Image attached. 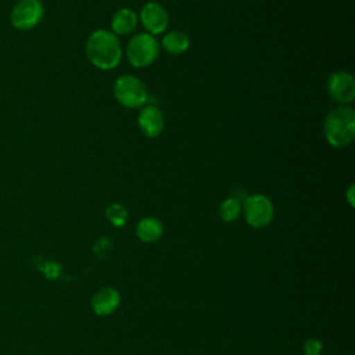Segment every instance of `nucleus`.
I'll return each instance as SVG.
<instances>
[{"mask_svg":"<svg viewBox=\"0 0 355 355\" xmlns=\"http://www.w3.org/2000/svg\"><path fill=\"white\" fill-rule=\"evenodd\" d=\"M107 216L108 219L116 225V226H121L125 223L126 220V216H128V212L125 209V207H122L121 204H112L107 208Z\"/></svg>","mask_w":355,"mask_h":355,"instance_id":"obj_15","label":"nucleus"},{"mask_svg":"<svg viewBox=\"0 0 355 355\" xmlns=\"http://www.w3.org/2000/svg\"><path fill=\"white\" fill-rule=\"evenodd\" d=\"M323 133L327 143L333 147H345L355 137V111L348 105L331 110L323 123Z\"/></svg>","mask_w":355,"mask_h":355,"instance_id":"obj_2","label":"nucleus"},{"mask_svg":"<svg viewBox=\"0 0 355 355\" xmlns=\"http://www.w3.org/2000/svg\"><path fill=\"white\" fill-rule=\"evenodd\" d=\"M139 22V17L136 15V12L130 8H121L118 10L112 19H111V29L112 33L116 35H128L132 33Z\"/></svg>","mask_w":355,"mask_h":355,"instance_id":"obj_11","label":"nucleus"},{"mask_svg":"<svg viewBox=\"0 0 355 355\" xmlns=\"http://www.w3.org/2000/svg\"><path fill=\"white\" fill-rule=\"evenodd\" d=\"M304 352H305V355H320L322 343L316 338H308L304 343Z\"/></svg>","mask_w":355,"mask_h":355,"instance_id":"obj_16","label":"nucleus"},{"mask_svg":"<svg viewBox=\"0 0 355 355\" xmlns=\"http://www.w3.org/2000/svg\"><path fill=\"white\" fill-rule=\"evenodd\" d=\"M162 233H164V226L161 220L153 216L140 219L136 226V234L144 243H154L159 240Z\"/></svg>","mask_w":355,"mask_h":355,"instance_id":"obj_12","label":"nucleus"},{"mask_svg":"<svg viewBox=\"0 0 355 355\" xmlns=\"http://www.w3.org/2000/svg\"><path fill=\"white\" fill-rule=\"evenodd\" d=\"M44 15V7L40 0H19L11 10V24L19 31L35 28Z\"/></svg>","mask_w":355,"mask_h":355,"instance_id":"obj_6","label":"nucleus"},{"mask_svg":"<svg viewBox=\"0 0 355 355\" xmlns=\"http://www.w3.org/2000/svg\"><path fill=\"white\" fill-rule=\"evenodd\" d=\"M243 207L247 223L255 229L266 227L273 219V204L263 194H252L245 197Z\"/></svg>","mask_w":355,"mask_h":355,"instance_id":"obj_5","label":"nucleus"},{"mask_svg":"<svg viewBox=\"0 0 355 355\" xmlns=\"http://www.w3.org/2000/svg\"><path fill=\"white\" fill-rule=\"evenodd\" d=\"M115 98L128 108H139L146 105L148 92L141 79L133 75H122L114 83Z\"/></svg>","mask_w":355,"mask_h":355,"instance_id":"obj_4","label":"nucleus"},{"mask_svg":"<svg viewBox=\"0 0 355 355\" xmlns=\"http://www.w3.org/2000/svg\"><path fill=\"white\" fill-rule=\"evenodd\" d=\"M137 123L144 136L157 137L158 135H161L165 121L161 110L157 105L148 104L143 105L137 118Z\"/></svg>","mask_w":355,"mask_h":355,"instance_id":"obj_9","label":"nucleus"},{"mask_svg":"<svg viewBox=\"0 0 355 355\" xmlns=\"http://www.w3.org/2000/svg\"><path fill=\"white\" fill-rule=\"evenodd\" d=\"M86 55L98 69L108 71L118 67L122 49L116 35L105 29L94 31L86 42Z\"/></svg>","mask_w":355,"mask_h":355,"instance_id":"obj_1","label":"nucleus"},{"mask_svg":"<svg viewBox=\"0 0 355 355\" xmlns=\"http://www.w3.org/2000/svg\"><path fill=\"white\" fill-rule=\"evenodd\" d=\"M329 96L338 104H351L355 100V79L349 72L337 71L327 80Z\"/></svg>","mask_w":355,"mask_h":355,"instance_id":"obj_7","label":"nucleus"},{"mask_svg":"<svg viewBox=\"0 0 355 355\" xmlns=\"http://www.w3.org/2000/svg\"><path fill=\"white\" fill-rule=\"evenodd\" d=\"M140 21L150 35L162 33L169 25V15L166 10L157 1H148L140 11Z\"/></svg>","mask_w":355,"mask_h":355,"instance_id":"obj_8","label":"nucleus"},{"mask_svg":"<svg viewBox=\"0 0 355 355\" xmlns=\"http://www.w3.org/2000/svg\"><path fill=\"white\" fill-rule=\"evenodd\" d=\"M161 44L168 53L178 55L187 51L190 47V39L182 31H171L162 37Z\"/></svg>","mask_w":355,"mask_h":355,"instance_id":"obj_13","label":"nucleus"},{"mask_svg":"<svg viewBox=\"0 0 355 355\" xmlns=\"http://www.w3.org/2000/svg\"><path fill=\"white\" fill-rule=\"evenodd\" d=\"M241 208H243V205L239 198L229 197L225 201H222V204L219 207V216L225 222H233L240 216Z\"/></svg>","mask_w":355,"mask_h":355,"instance_id":"obj_14","label":"nucleus"},{"mask_svg":"<svg viewBox=\"0 0 355 355\" xmlns=\"http://www.w3.org/2000/svg\"><path fill=\"white\" fill-rule=\"evenodd\" d=\"M159 54V43L150 33L135 35L126 46V57L135 68L151 65Z\"/></svg>","mask_w":355,"mask_h":355,"instance_id":"obj_3","label":"nucleus"},{"mask_svg":"<svg viewBox=\"0 0 355 355\" xmlns=\"http://www.w3.org/2000/svg\"><path fill=\"white\" fill-rule=\"evenodd\" d=\"M121 305V295L112 287L100 288L92 298V309L98 316L114 313Z\"/></svg>","mask_w":355,"mask_h":355,"instance_id":"obj_10","label":"nucleus"},{"mask_svg":"<svg viewBox=\"0 0 355 355\" xmlns=\"http://www.w3.org/2000/svg\"><path fill=\"white\" fill-rule=\"evenodd\" d=\"M347 197H348V202L351 207H354V184L349 186L348 191H347Z\"/></svg>","mask_w":355,"mask_h":355,"instance_id":"obj_17","label":"nucleus"}]
</instances>
